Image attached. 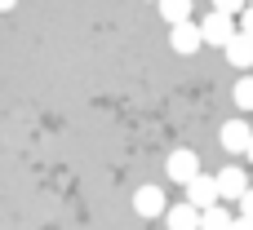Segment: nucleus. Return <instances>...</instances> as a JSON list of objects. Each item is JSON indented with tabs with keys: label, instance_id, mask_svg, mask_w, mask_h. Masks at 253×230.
Here are the masks:
<instances>
[{
	"label": "nucleus",
	"instance_id": "1",
	"mask_svg": "<svg viewBox=\"0 0 253 230\" xmlns=\"http://www.w3.org/2000/svg\"><path fill=\"white\" fill-rule=\"evenodd\" d=\"M196 173H200V155H196V151H187V146L169 151V160H165V177H169V182L187 186V182H191Z\"/></svg>",
	"mask_w": 253,
	"mask_h": 230
},
{
	"label": "nucleus",
	"instance_id": "2",
	"mask_svg": "<svg viewBox=\"0 0 253 230\" xmlns=\"http://www.w3.org/2000/svg\"><path fill=\"white\" fill-rule=\"evenodd\" d=\"M231 35H236V18H231V13H218V9H213V13L200 22V40H205V44H227Z\"/></svg>",
	"mask_w": 253,
	"mask_h": 230
},
{
	"label": "nucleus",
	"instance_id": "3",
	"mask_svg": "<svg viewBox=\"0 0 253 230\" xmlns=\"http://www.w3.org/2000/svg\"><path fill=\"white\" fill-rule=\"evenodd\" d=\"M169 44H173V53L191 58V53L205 44V40H200V22H191V18H187V22H173V27H169Z\"/></svg>",
	"mask_w": 253,
	"mask_h": 230
},
{
	"label": "nucleus",
	"instance_id": "4",
	"mask_svg": "<svg viewBox=\"0 0 253 230\" xmlns=\"http://www.w3.org/2000/svg\"><path fill=\"white\" fill-rule=\"evenodd\" d=\"M165 191L160 186H138L133 191V213L142 217V222H151V217H165Z\"/></svg>",
	"mask_w": 253,
	"mask_h": 230
},
{
	"label": "nucleus",
	"instance_id": "5",
	"mask_svg": "<svg viewBox=\"0 0 253 230\" xmlns=\"http://www.w3.org/2000/svg\"><path fill=\"white\" fill-rule=\"evenodd\" d=\"M213 182H218V199H240V195L249 191V173H245L240 164H227Z\"/></svg>",
	"mask_w": 253,
	"mask_h": 230
},
{
	"label": "nucleus",
	"instance_id": "6",
	"mask_svg": "<svg viewBox=\"0 0 253 230\" xmlns=\"http://www.w3.org/2000/svg\"><path fill=\"white\" fill-rule=\"evenodd\" d=\"M222 53H227V62H231L236 71H253V35L236 31V35L222 44Z\"/></svg>",
	"mask_w": 253,
	"mask_h": 230
},
{
	"label": "nucleus",
	"instance_id": "7",
	"mask_svg": "<svg viewBox=\"0 0 253 230\" xmlns=\"http://www.w3.org/2000/svg\"><path fill=\"white\" fill-rule=\"evenodd\" d=\"M187 204H191V208H209V204H218V182L205 177V173H196V177L187 182Z\"/></svg>",
	"mask_w": 253,
	"mask_h": 230
},
{
	"label": "nucleus",
	"instance_id": "8",
	"mask_svg": "<svg viewBox=\"0 0 253 230\" xmlns=\"http://www.w3.org/2000/svg\"><path fill=\"white\" fill-rule=\"evenodd\" d=\"M253 129L245 124V120H227L222 129H218V142H222V151H231V155H240L245 146H249Z\"/></svg>",
	"mask_w": 253,
	"mask_h": 230
},
{
	"label": "nucleus",
	"instance_id": "9",
	"mask_svg": "<svg viewBox=\"0 0 253 230\" xmlns=\"http://www.w3.org/2000/svg\"><path fill=\"white\" fill-rule=\"evenodd\" d=\"M165 226L169 230H200V208H191V204L182 199V204L165 208Z\"/></svg>",
	"mask_w": 253,
	"mask_h": 230
},
{
	"label": "nucleus",
	"instance_id": "10",
	"mask_svg": "<svg viewBox=\"0 0 253 230\" xmlns=\"http://www.w3.org/2000/svg\"><path fill=\"white\" fill-rule=\"evenodd\" d=\"M231 222H236V213H227L222 199L209 204V208H200V230H231Z\"/></svg>",
	"mask_w": 253,
	"mask_h": 230
},
{
	"label": "nucleus",
	"instance_id": "11",
	"mask_svg": "<svg viewBox=\"0 0 253 230\" xmlns=\"http://www.w3.org/2000/svg\"><path fill=\"white\" fill-rule=\"evenodd\" d=\"M156 4H160V18H165L169 27L191 18V0H156Z\"/></svg>",
	"mask_w": 253,
	"mask_h": 230
},
{
	"label": "nucleus",
	"instance_id": "12",
	"mask_svg": "<svg viewBox=\"0 0 253 230\" xmlns=\"http://www.w3.org/2000/svg\"><path fill=\"white\" fill-rule=\"evenodd\" d=\"M231 98H236V106H240V111H253V75H240V80H236Z\"/></svg>",
	"mask_w": 253,
	"mask_h": 230
},
{
	"label": "nucleus",
	"instance_id": "13",
	"mask_svg": "<svg viewBox=\"0 0 253 230\" xmlns=\"http://www.w3.org/2000/svg\"><path fill=\"white\" fill-rule=\"evenodd\" d=\"M245 4H249V0H213V9H218V13H231V18H236Z\"/></svg>",
	"mask_w": 253,
	"mask_h": 230
},
{
	"label": "nucleus",
	"instance_id": "14",
	"mask_svg": "<svg viewBox=\"0 0 253 230\" xmlns=\"http://www.w3.org/2000/svg\"><path fill=\"white\" fill-rule=\"evenodd\" d=\"M236 204H240V217H249V222H253V186L240 195V199H236Z\"/></svg>",
	"mask_w": 253,
	"mask_h": 230
},
{
	"label": "nucleus",
	"instance_id": "15",
	"mask_svg": "<svg viewBox=\"0 0 253 230\" xmlns=\"http://www.w3.org/2000/svg\"><path fill=\"white\" fill-rule=\"evenodd\" d=\"M240 31H245V35H253V4H245V9H240Z\"/></svg>",
	"mask_w": 253,
	"mask_h": 230
},
{
	"label": "nucleus",
	"instance_id": "16",
	"mask_svg": "<svg viewBox=\"0 0 253 230\" xmlns=\"http://www.w3.org/2000/svg\"><path fill=\"white\" fill-rule=\"evenodd\" d=\"M231 230H253V222H249V217H236V222H231Z\"/></svg>",
	"mask_w": 253,
	"mask_h": 230
},
{
	"label": "nucleus",
	"instance_id": "17",
	"mask_svg": "<svg viewBox=\"0 0 253 230\" xmlns=\"http://www.w3.org/2000/svg\"><path fill=\"white\" fill-rule=\"evenodd\" d=\"M13 4H18V0H0V13H9V9H13Z\"/></svg>",
	"mask_w": 253,
	"mask_h": 230
},
{
	"label": "nucleus",
	"instance_id": "18",
	"mask_svg": "<svg viewBox=\"0 0 253 230\" xmlns=\"http://www.w3.org/2000/svg\"><path fill=\"white\" fill-rule=\"evenodd\" d=\"M245 155H249V160H253V137H249V146H245Z\"/></svg>",
	"mask_w": 253,
	"mask_h": 230
},
{
	"label": "nucleus",
	"instance_id": "19",
	"mask_svg": "<svg viewBox=\"0 0 253 230\" xmlns=\"http://www.w3.org/2000/svg\"><path fill=\"white\" fill-rule=\"evenodd\" d=\"M249 4H253V0H249Z\"/></svg>",
	"mask_w": 253,
	"mask_h": 230
}]
</instances>
